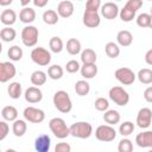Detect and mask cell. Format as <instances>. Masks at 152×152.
<instances>
[{
  "instance_id": "24",
  "label": "cell",
  "mask_w": 152,
  "mask_h": 152,
  "mask_svg": "<svg viewBox=\"0 0 152 152\" xmlns=\"http://www.w3.org/2000/svg\"><path fill=\"white\" fill-rule=\"evenodd\" d=\"M1 116L6 121H14L18 118V110L13 106H5L1 109Z\"/></svg>"
},
{
  "instance_id": "33",
  "label": "cell",
  "mask_w": 152,
  "mask_h": 152,
  "mask_svg": "<svg viewBox=\"0 0 152 152\" xmlns=\"http://www.w3.org/2000/svg\"><path fill=\"white\" fill-rule=\"evenodd\" d=\"M63 74H64V70L58 64H53V65L49 66V69H48V76L51 80H59L63 77Z\"/></svg>"
},
{
  "instance_id": "34",
  "label": "cell",
  "mask_w": 152,
  "mask_h": 152,
  "mask_svg": "<svg viewBox=\"0 0 152 152\" xmlns=\"http://www.w3.org/2000/svg\"><path fill=\"white\" fill-rule=\"evenodd\" d=\"M96 53L93 49H84L82 52H81V61L82 63H95L96 62Z\"/></svg>"
},
{
  "instance_id": "41",
  "label": "cell",
  "mask_w": 152,
  "mask_h": 152,
  "mask_svg": "<svg viewBox=\"0 0 152 152\" xmlns=\"http://www.w3.org/2000/svg\"><path fill=\"white\" fill-rule=\"evenodd\" d=\"M94 106L99 112H106L109 108V102L104 97H97L94 102Z\"/></svg>"
},
{
  "instance_id": "52",
  "label": "cell",
  "mask_w": 152,
  "mask_h": 152,
  "mask_svg": "<svg viewBox=\"0 0 152 152\" xmlns=\"http://www.w3.org/2000/svg\"><path fill=\"white\" fill-rule=\"evenodd\" d=\"M150 28H152V19H151V24H150Z\"/></svg>"
},
{
  "instance_id": "30",
  "label": "cell",
  "mask_w": 152,
  "mask_h": 152,
  "mask_svg": "<svg viewBox=\"0 0 152 152\" xmlns=\"http://www.w3.org/2000/svg\"><path fill=\"white\" fill-rule=\"evenodd\" d=\"M104 51H106V55L109 58H116L120 55V48L114 42H108L104 46Z\"/></svg>"
},
{
  "instance_id": "13",
  "label": "cell",
  "mask_w": 152,
  "mask_h": 152,
  "mask_svg": "<svg viewBox=\"0 0 152 152\" xmlns=\"http://www.w3.org/2000/svg\"><path fill=\"white\" fill-rule=\"evenodd\" d=\"M101 19H100V14L99 12H94V11H84L83 13V24L87 27L90 28H95L100 25Z\"/></svg>"
},
{
  "instance_id": "23",
  "label": "cell",
  "mask_w": 152,
  "mask_h": 152,
  "mask_svg": "<svg viewBox=\"0 0 152 152\" xmlns=\"http://www.w3.org/2000/svg\"><path fill=\"white\" fill-rule=\"evenodd\" d=\"M120 119H121L120 118V113L118 110H114V109H108L103 114L104 122L108 124V125H112V126L119 124L120 122Z\"/></svg>"
},
{
  "instance_id": "35",
  "label": "cell",
  "mask_w": 152,
  "mask_h": 152,
  "mask_svg": "<svg viewBox=\"0 0 152 152\" xmlns=\"http://www.w3.org/2000/svg\"><path fill=\"white\" fill-rule=\"evenodd\" d=\"M23 49L21 48H19L18 45H13V46H11L10 49H8V51H7V55H8V57H10V59L11 61H13V62H18V61H20L21 58H23Z\"/></svg>"
},
{
  "instance_id": "6",
  "label": "cell",
  "mask_w": 152,
  "mask_h": 152,
  "mask_svg": "<svg viewBox=\"0 0 152 152\" xmlns=\"http://www.w3.org/2000/svg\"><path fill=\"white\" fill-rule=\"evenodd\" d=\"M95 137L97 140L103 141V142H109L113 141L116 138V131L112 125H100L95 129Z\"/></svg>"
},
{
  "instance_id": "14",
  "label": "cell",
  "mask_w": 152,
  "mask_h": 152,
  "mask_svg": "<svg viewBox=\"0 0 152 152\" xmlns=\"http://www.w3.org/2000/svg\"><path fill=\"white\" fill-rule=\"evenodd\" d=\"M25 100L28 102V103H38L42 101L43 99V93L42 90L36 86V87H30L25 90Z\"/></svg>"
},
{
  "instance_id": "50",
  "label": "cell",
  "mask_w": 152,
  "mask_h": 152,
  "mask_svg": "<svg viewBox=\"0 0 152 152\" xmlns=\"http://www.w3.org/2000/svg\"><path fill=\"white\" fill-rule=\"evenodd\" d=\"M12 1L13 0H0V5L1 6H8L12 4Z\"/></svg>"
},
{
  "instance_id": "54",
  "label": "cell",
  "mask_w": 152,
  "mask_h": 152,
  "mask_svg": "<svg viewBox=\"0 0 152 152\" xmlns=\"http://www.w3.org/2000/svg\"><path fill=\"white\" fill-rule=\"evenodd\" d=\"M116 1H121V0H116Z\"/></svg>"
},
{
  "instance_id": "16",
  "label": "cell",
  "mask_w": 152,
  "mask_h": 152,
  "mask_svg": "<svg viewBox=\"0 0 152 152\" xmlns=\"http://www.w3.org/2000/svg\"><path fill=\"white\" fill-rule=\"evenodd\" d=\"M135 142L141 148H152V131H144L135 137Z\"/></svg>"
},
{
  "instance_id": "31",
  "label": "cell",
  "mask_w": 152,
  "mask_h": 152,
  "mask_svg": "<svg viewBox=\"0 0 152 152\" xmlns=\"http://www.w3.org/2000/svg\"><path fill=\"white\" fill-rule=\"evenodd\" d=\"M75 91L80 96H86L90 91V86H89V83L87 81L80 80V81H77L75 83Z\"/></svg>"
},
{
  "instance_id": "32",
  "label": "cell",
  "mask_w": 152,
  "mask_h": 152,
  "mask_svg": "<svg viewBox=\"0 0 152 152\" xmlns=\"http://www.w3.org/2000/svg\"><path fill=\"white\" fill-rule=\"evenodd\" d=\"M137 77H138V80H139L142 84H150V83H152V70L148 69V68L140 69V70L138 71Z\"/></svg>"
},
{
  "instance_id": "38",
  "label": "cell",
  "mask_w": 152,
  "mask_h": 152,
  "mask_svg": "<svg viewBox=\"0 0 152 152\" xmlns=\"http://www.w3.org/2000/svg\"><path fill=\"white\" fill-rule=\"evenodd\" d=\"M119 17H120V19H121L122 21H125V23H129V21H132V20L134 19V17H135V12L124 6L122 10H120V12H119Z\"/></svg>"
},
{
  "instance_id": "26",
  "label": "cell",
  "mask_w": 152,
  "mask_h": 152,
  "mask_svg": "<svg viewBox=\"0 0 152 152\" xmlns=\"http://www.w3.org/2000/svg\"><path fill=\"white\" fill-rule=\"evenodd\" d=\"M46 74L44 72V71H42V70H36V71H33L32 74H31V83L33 84V86H37V87H39V86H43V84H45V82H46Z\"/></svg>"
},
{
  "instance_id": "19",
  "label": "cell",
  "mask_w": 152,
  "mask_h": 152,
  "mask_svg": "<svg viewBox=\"0 0 152 152\" xmlns=\"http://www.w3.org/2000/svg\"><path fill=\"white\" fill-rule=\"evenodd\" d=\"M36 19V11L31 7H24L19 13V20L24 24H31Z\"/></svg>"
},
{
  "instance_id": "43",
  "label": "cell",
  "mask_w": 152,
  "mask_h": 152,
  "mask_svg": "<svg viewBox=\"0 0 152 152\" xmlns=\"http://www.w3.org/2000/svg\"><path fill=\"white\" fill-rule=\"evenodd\" d=\"M101 0H87L86 2V11H94L97 12L101 8Z\"/></svg>"
},
{
  "instance_id": "55",
  "label": "cell",
  "mask_w": 152,
  "mask_h": 152,
  "mask_svg": "<svg viewBox=\"0 0 152 152\" xmlns=\"http://www.w3.org/2000/svg\"><path fill=\"white\" fill-rule=\"evenodd\" d=\"M150 1H152V0H150Z\"/></svg>"
},
{
  "instance_id": "51",
  "label": "cell",
  "mask_w": 152,
  "mask_h": 152,
  "mask_svg": "<svg viewBox=\"0 0 152 152\" xmlns=\"http://www.w3.org/2000/svg\"><path fill=\"white\" fill-rule=\"evenodd\" d=\"M31 1H33V0H20V4H21V6H24V7H26Z\"/></svg>"
},
{
  "instance_id": "47",
  "label": "cell",
  "mask_w": 152,
  "mask_h": 152,
  "mask_svg": "<svg viewBox=\"0 0 152 152\" xmlns=\"http://www.w3.org/2000/svg\"><path fill=\"white\" fill-rule=\"evenodd\" d=\"M144 99L148 102V103H152V86L151 87H147L144 91Z\"/></svg>"
},
{
  "instance_id": "8",
  "label": "cell",
  "mask_w": 152,
  "mask_h": 152,
  "mask_svg": "<svg viewBox=\"0 0 152 152\" xmlns=\"http://www.w3.org/2000/svg\"><path fill=\"white\" fill-rule=\"evenodd\" d=\"M24 118L26 121L28 122H32V124H40L44 121L45 119V113L43 109H39V108H36V107H26L24 109V113H23Z\"/></svg>"
},
{
  "instance_id": "29",
  "label": "cell",
  "mask_w": 152,
  "mask_h": 152,
  "mask_svg": "<svg viewBox=\"0 0 152 152\" xmlns=\"http://www.w3.org/2000/svg\"><path fill=\"white\" fill-rule=\"evenodd\" d=\"M15 36H17V32L11 26H5L0 31V38L2 39V42H7V43L12 42V40H14Z\"/></svg>"
},
{
  "instance_id": "12",
  "label": "cell",
  "mask_w": 152,
  "mask_h": 152,
  "mask_svg": "<svg viewBox=\"0 0 152 152\" xmlns=\"http://www.w3.org/2000/svg\"><path fill=\"white\" fill-rule=\"evenodd\" d=\"M101 15L104 17V19H108V20H113L115 19L118 15H119V7L114 2H104L102 6H101Z\"/></svg>"
},
{
  "instance_id": "22",
  "label": "cell",
  "mask_w": 152,
  "mask_h": 152,
  "mask_svg": "<svg viewBox=\"0 0 152 152\" xmlns=\"http://www.w3.org/2000/svg\"><path fill=\"white\" fill-rule=\"evenodd\" d=\"M26 129H27V124L25 120H20V119H17L13 121V125H12V132L15 137L20 138L23 137L25 133H26Z\"/></svg>"
},
{
  "instance_id": "42",
  "label": "cell",
  "mask_w": 152,
  "mask_h": 152,
  "mask_svg": "<svg viewBox=\"0 0 152 152\" xmlns=\"http://www.w3.org/2000/svg\"><path fill=\"white\" fill-rule=\"evenodd\" d=\"M65 69H66L68 72L75 74V72H77L78 70H81V66H80V63H78L76 59H70V61L65 64Z\"/></svg>"
},
{
  "instance_id": "20",
  "label": "cell",
  "mask_w": 152,
  "mask_h": 152,
  "mask_svg": "<svg viewBox=\"0 0 152 152\" xmlns=\"http://www.w3.org/2000/svg\"><path fill=\"white\" fill-rule=\"evenodd\" d=\"M116 42H118L119 45H121V46H124V48L129 46V45L132 44V42H133V36H132V33H131L129 31H127V30H121V31H119L118 34H116Z\"/></svg>"
},
{
  "instance_id": "40",
  "label": "cell",
  "mask_w": 152,
  "mask_h": 152,
  "mask_svg": "<svg viewBox=\"0 0 152 152\" xmlns=\"http://www.w3.org/2000/svg\"><path fill=\"white\" fill-rule=\"evenodd\" d=\"M118 151L119 152H132L133 151V142L127 138L121 139L119 141V145H118Z\"/></svg>"
},
{
  "instance_id": "46",
  "label": "cell",
  "mask_w": 152,
  "mask_h": 152,
  "mask_svg": "<svg viewBox=\"0 0 152 152\" xmlns=\"http://www.w3.org/2000/svg\"><path fill=\"white\" fill-rule=\"evenodd\" d=\"M55 151L56 152H70L71 151V146L66 142H58L55 146Z\"/></svg>"
},
{
  "instance_id": "9",
  "label": "cell",
  "mask_w": 152,
  "mask_h": 152,
  "mask_svg": "<svg viewBox=\"0 0 152 152\" xmlns=\"http://www.w3.org/2000/svg\"><path fill=\"white\" fill-rule=\"evenodd\" d=\"M114 76L124 86H131L137 78V75L129 68H119V69H116L115 72H114Z\"/></svg>"
},
{
  "instance_id": "15",
  "label": "cell",
  "mask_w": 152,
  "mask_h": 152,
  "mask_svg": "<svg viewBox=\"0 0 152 152\" xmlns=\"http://www.w3.org/2000/svg\"><path fill=\"white\" fill-rule=\"evenodd\" d=\"M51 147V139L48 134H40L34 140V148L37 152H49Z\"/></svg>"
},
{
  "instance_id": "44",
  "label": "cell",
  "mask_w": 152,
  "mask_h": 152,
  "mask_svg": "<svg viewBox=\"0 0 152 152\" xmlns=\"http://www.w3.org/2000/svg\"><path fill=\"white\" fill-rule=\"evenodd\" d=\"M141 6H142V0H128L125 5V7L132 10L134 12H137Z\"/></svg>"
},
{
  "instance_id": "45",
  "label": "cell",
  "mask_w": 152,
  "mask_h": 152,
  "mask_svg": "<svg viewBox=\"0 0 152 152\" xmlns=\"http://www.w3.org/2000/svg\"><path fill=\"white\" fill-rule=\"evenodd\" d=\"M8 132H10V126L6 122V120L0 121V141H2L7 137Z\"/></svg>"
},
{
  "instance_id": "53",
  "label": "cell",
  "mask_w": 152,
  "mask_h": 152,
  "mask_svg": "<svg viewBox=\"0 0 152 152\" xmlns=\"http://www.w3.org/2000/svg\"><path fill=\"white\" fill-rule=\"evenodd\" d=\"M150 14H151V17H152V7H151V11H150Z\"/></svg>"
},
{
  "instance_id": "25",
  "label": "cell",
  "mask_w": 152,
  "mask_h": 152,
  "mask_svg": "<svg viewBox=\"0 0 152 152\" xmlns=\"http://www.w3.org/2000/svg\"><path fill=\"white\" fill-rule=\"evenodd\" d=\"M81 49H82V46H81V42L78 39H76V38L68 39V42H66V51L70 55H72V56L78 55L81 52Z\"/></svg>"
},
{
  "instance_id": "1",
  "label": "cell",
  "mask_w": 152,
  "mask_h": 152,
  "mask_svg": "<svg viewBox=\"0 0 152 152\" xmlns=\"http://www.w3.org/2000/svg\"><path fill=\"white\" fill-rule=\"evenodd\" d=\"M53 104L57 108V110H59L61 113H69L72 109V102L71 99L69 96V94L64 90H58L55 93L53 97H52Z\"/></svg>"
},
{
  "instance_id": "2",
  "label": "cell",
  "mask_w": 152,
  "mask_h": 152,
  "mask_svg": "<svg viewBox=\"0 0 152 152\" xmlns=\"http://www.w3.org/2000/svg\"><path fill=\"white\" fill-rule=\"evenodd\" d=\"M49 128L58 139H65L70 135V128L66 126L65 121L62 118H52L49 121Z\"/></svg>"
},
{
  "instance_id": "4",
  "label": "cell",
  "mask_w": 152,
  "mask_h": 152,
  "mask_svg": "<svg viewBox=\"0 0 152 152\" xmlns=\"http://www.w3.org/2000/svg\"><path fill=\"white\" fill-rule=\"evenodd\" d=\"M38 36H39V32H38V28L33 25H27L23 28L21 31V40H23V44L27 48H32L37 44L38 42Z\"/></svg>"
},
{
  "instance_id": "27",
  "label": "cell",
  "mask_w": 152,
  "mask_h": 152,
  "mask_svg": "<svg viewBox=\"0 0 152 152\" xmlns=\"http://www.w3.org/2000/svg\"><path fill=\"white\" fill-rule=\"evenodd\" d=\"M21 91H23V88L19 82H12V83H10V86L7 88V93H8L10 97L14 99V100H17L21 96Z\"/></svg>"
},
{
  "instance_id": "7",
  "label": "cell",
  "mask_w": 152,
  "mask_h": 152,
  "mask_svg": "<svg viewBox=\"0 0 152 152\" xmlns=\"http://www.w3.org/2000/svg\"><path fill=\"white\" fill-rule=\"evenodd\" d=\"M31 59L33 63H36L40 66H46L51 62V53L46 49L38 46L31 51Z\"/></svg>"
},
{
  "instance_id": "39",
  "label": "cell",
  "mask_w": 152,
  "mask_h": 152,
  "mask_svg": "<svg viewBox=\"0 0 152 152\" xmlns=\"http://www.w3.org/2000/svg\"><path fill=\"white\" fill-rule=\"evenodd\" d=\"M151 14L148 13H141L137 17V25L140 26V27H150V24H151Z\"/></svg>"
},
{
  "instance_id": "18",
  "label": "cell",
  "mask_w": 152,
  "mask_h": 152,
  "mask_svg": "<svg viewBox=\"0 0 152 152\" xmlns=\"http://www.w3.org/2000/svg\"><path fill=\"white\" fill-rule=\"evenodd\" d=\"M81 75L82 77H84L86 80H90L94 78L97 74V66L95 63H84L81 66Z\"/></svg>"
},
{
  "instance_id": "5",
  "label": "cell",
  "mask_w": 152,
  "mask_h": 152,
  "mask_svg": "<svg viewBox=\"0 0 152 152\" xmlns=\"http://www.w3.org/2000/svg\"><path fill=\"white\" fill-rule=\"evenodd\" d=\"M108 95H109V99L118 106H126L129 102V95L122 87H119V86L112 87L109 89Z\"/></svg>"
},
{
  "instance_id": "10",
  "label": "cell",
  "mask_w": 152,
  "mask_h": 152,
  "mask_svg": "<svg viewBox=\"0 0 152 152\" xmlns=\"http://www.w3.org/2000/svg\"><path fill=\"white\" fill-rule=\"evenodd\" d=\"M17 74V69L11 62H1L0 63V82L5 83L13 78Z\"/></svg>"
},
{
  "instance_id": "21",
  "label": "cell",
  "mask_w": 152,
  "mask_h": 152,
  "mask_svg": "<svg viewBox=\"0 0 152 152\" xmlns=\"http://www.w3.org/2000/svg\"><path fill=\"white\" fill-rule=\"evenodd\" d=\"M15 20H17V14L13 10H4L0 14V21L6 26L13 25Z\"/></svg>"
},
{
  "instance_id": "17",
  "label": "cell",
  "mask_w": 152,
  "mask_h": 152,
  "mask_svg": "<svg viewBox=\"0 0 152 152\" xmlns=\"http://www.w3.org/2000/svg\"><path fill=\"white\" fill-rule=\"evenodd\" d=\"M57 13L62 18H69L74 13V4L69 0H63L57 6Z\"/></svg>"
},
{
  "instance_id": "36",
  "label": "cell",
  "mask_w": 152,
  "mask_h": 152,
  "mask_svg": "<svg viewBox=\"0 0 152 152\" xmlns=\"http://www.w3.org/2000/svg\"><path fill=\"white\" fill-rule=\"evenodd\" d=\"M49 46H50V50L53 53H59L63 50L64 44H63V40L59 37H52L49 42Z\"/></svg>"
},
{
  "instance_id": "3",
  "label": "cell",
  "mask_w": 152,
  "mask_h": 152,
  "mask_svg": "<svg viewBox=\"0 0 152 152\" xmlns=\"http://www.w3.org/2000/svg\"><path fill=\"white\" fill-rule=\"evenodd\" d=\"M70 135L78 139H88L93 134V126L87 121H78L70 127Z\"/></svg>"
},
{
  "instance_id": "49",
  "label": "cell",
  "mask_w": 152,
  "mask_h": 152,
  "mask_svg": "<svg viewBox=\"0 0 152 152\" xmlns=\"http://www.w3.org/2000/svg\"><path fill=\"white\" fill-rule=\"evenodd\" d=\"M32 2H33V5L37 6V7H44V6H46V4L49 2V0H33Z\"/></svg>"
},
{
  "instance_id": "48",
  "label": "cell",
  "mask_w": 152,
  "mask_h": 152,
  "mask_svg": "<svg viewBox=\"0 0 152 152\" xmlns=\"http://www.w3.org/2000/svg\"><path fill=\"white\" fill-rule=\"evenodd\" d=\"M145 62L148 65H152V49L147 50V52L145 53Z\"/></svg>"
},
{
  "instance_id": "37",
  "label": "cell",
  "mask_w": 152,
  "mask_h": 152,
  "mask_svg": "<svg viewBox=\"0 0 152 152\" xmlns=\"http://www.w3.org/2000/svg\"><path fill=\"white\" fill-rule=\"evenodd\" d=\"M135 126L132 121H125L122 122L120 126H119V133L122 135V137H128L133 133Z\"/></svg>"
},
{
  "instance_id": "28",
  "label": "cell",
  "mask_w": 152,
  "mask_h": 152,
  "mask_svg": "<svg viewBox=\"0 0 152 152\" xmlns=\"http://www.w3.org/2000/svg\"><path fill=\"white\" fill-rule=\"evenodd\" d=\"M58 19H59V15L56 11L53 10H48L43 13V21L48 25H55L58 23Z\"/></svg>"
},
{
  "instance_id": "11",
  "label": "cell",
  "mask_w": 152,
  "mask_h": 152,
  "mask_svg": "<svg viewBox=\"0 0 152 152\" xmlns=\"http://www.w3.org/2000/svg\"><path fill=\"white\" fill-rule=\"evenodd\" d=\"M152 122V110L147 107L141 108L137 115V126L140 128H148Z\"/></svg>"
}]
</instances>
